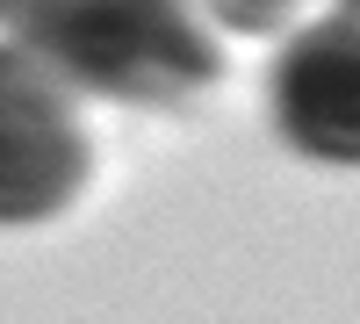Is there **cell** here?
Returning <instances> with one entry per match:
<instances>
[{"label": "cell", "mask_w": 360, "mask_h": 324, "mask_svg": "<svg viewBox=\"0 0 360 324\" xmlns=\"http://www.w3.org/2000/svg\"><path fill=\"white\" fill-rule=\"evenodd\" d=\"M0 22L72 94L130 108H188L224 72L195 0H0Z\"/></svg>", "instance_id": "obj_1"}, {"label": "cell", "mask_w": 360, "mask_h": 324, "mask_svg": "<svg viewBox=\"0 0 360 324\" xmlns=\"http://www.w3.org/2000/svg\"><path fill=\"white\" fill-rule=\"evenodd\" d=\"M86 123L72 86L58 79L29 44H0V223H51L86 188Z\"/></svg>", "instance_id": "obj_2"}, {"label": "cell", "mask_w": 360, "mask_h": 324, "mask_svg": "<svg viewBox=\"0 0 360 324\" xmlns=\"http://www.w3.org/2000/svg\"><path fill=\"white\" fill-rule=\"evenodd\" d=\"M274 130L303 159L360 166V8L295 29L274 58Z\"/></svg>", "instance_id": "obj_3"}, {"label": "cell", "mask_w": 360, "mask_h": 324, "mask_svg": "<svg viewBox=\"0 0 360 324\" xmlns=\"http://www.w3.org/2000/svg\"><path fill=\"white\" fill-rule=\"evenodd\" d=\"M217 29H238V37H274V29L295 15V0H202Z\"/></svg>", "instance_id": "obj_4"}, {"label": "cell", "mask_w": 360, "mask_h": 324, "mask_svg": "<svg viewBox=\"0 0 360 324\" xmlns=\"http://www.w3.org/2000/svg\"><path fill=\"white\" fill-rule=\"evenodd\" d=\"M339 8H360V0H339Z\"/></svg>", "instance_id": "obj_5"}]
</instances>
